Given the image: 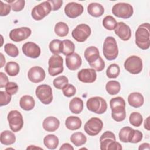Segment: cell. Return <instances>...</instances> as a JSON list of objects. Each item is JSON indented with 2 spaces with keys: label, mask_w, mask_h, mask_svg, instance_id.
<instances>
[{
  "label": "cell",
  "mask_w": 150,
  "mask_h": 150,
  "mask_svg": "<svg viewBox=\"0 0 150 150\" xmlns=\"http://www.w3.org/2000/svg\"><path fill=\"white\" fill-rule=\"evenodd\" d=\"M100 142L101 150H121L122 149L121 145L116 141L115 134L110 131H105L101 135Z\"/></svg>",
  "instance_id": "277c9868"
},
{
  "label": "cell",
  "mask_w": 150,
  "mask_h": 150,
  "mask_svg": "<svg viewBox=\"0 0 150 150\" xmlns=\"http://www.w3.org/2000/svg\"><path fill=\"white\" fill-rule=\"evenodd\" d=\"M5 71L10 76H16L19 72V66L15 62H9L5 66Z\"/></svg>",
  "instance_id": "836d02e7"
},
{
  "label": "cell",
  "mask_w": 150,
  "mask_h": 150,
  "mask_svg": "<svg viewBox=\"0 0 150 150\" xmlns=\"http://www.w3.org/2000/svg\"><path fill=\"white\" fill-rule=\"evenodd\" d=\"M23 53L27 57L36 59L39 57L41 50L40 47L34 42H28L23 44L22 47Z\"/></svg>",
  "instance_id": "2e32d148"
},
{
  "label": "cell",
  "mask_w": 150,
  "mask_h": 150,
  "mask_svg": "<svg viewBox=\"0 0 150 150\" xmlns=\"http://www.w3.org/2000/svg\"><path fill=\"white\" fill-rule=\"evenodd\" d=\"M124 68L129 73L137 74L142 70V59L137 56H131L128 57L124 62Z\"/></svg>",
  "instance_id": "ba28073f"
},
{
  "label": "cell",
  "mask_w": 150,
  "mask_h": 150,
  "mask_svg": "<svg viewBox=\"0 0 150 150\" xmlns=\"http://www.w3.org/2000/svg\"><path fill=\"white\" fill-rule=\"evenodd\" d=\"M4 50L6 53L11 57H16L19 54L18 47L12 43H6L4 46Z\"/></svg>",
  "instance_id": "f35d334b"
},
{
  "label": "cell",
  "mask_w": 150,
  "mask_h": 150,
  "mask_svg": "<svg viewBox=\"0 0 150 150\" xmlns=\"http://www.w3.org/2000/svg\"><path fill=\"white\" fill-rule=\"evenodd\" d=\"M83 101L77 97L72 98L69 103V109L73 114H80L83 111Z\"/></svg>",
  "instance_id": "484cf974"
},
{
  "label": "cell",
  "mask_w": 150,
  "mask_h": 150,
  "mask_svg": "<svg viewBox=\"0 0 150 150\" xmlns=\"http://www.w3.org/2000/svg\"><path fill=\"white\" fill-rule=\"evenodd\" d=\"M103 127V122L101 120L97 117H92L86 122L84 129L88 135L96 136L100 133Z\"/></svg>",
  "instance_id": "4fadbf2b"
},
{
  "label": "cell",
  "mask_w": 150,
  "mask_h": 150,
  "mask_svg": "<svg viewBox=\"0 0 150 150\" xmlns=\"http://www.w3.org/2000/svg\"><path fill=\"white\" fill-rule=\"evenodd\" d=\"M48 1L51 5L52 11H53L59 10L61 8L63 4V1L62 0H50Z\"/></svg>",
  "instance_id": "c3c4849f"
},
{
  "label": "cell",
  "mask_w": 150,
  "mask_h": 150,
  "mask_svg": "<svg viewBox=\"0 0 150 150\" xmlns=\"http://www.w3.org/2000/svg\"><path fill=\"white\" fill-rule=\"evenodd\" d=\"M58 138L53 134H49L45 137L43 144L45 146L49 149H55L59 145Z\"/></svg>",
  "instance_id": "f546056e"
},
{
  "label": "cell",
  "mask_w": 150,
  "mask_h": 150,
  "mask_svg": "<svg viewBox=\"0 0 150 150\" xmlns=\"http://www.w3.org/2000/svg\"><path fill=\"white\" fill-rule=\"evenodd\" d=\"M0 15L1 16H5L8 15L11 12V5L9 4H5L1 1L0 5Z\"/></svg>",
  "instance_id": "7dc6e473"
},
{
  "label": "cell",
  "mask_w": 150,
  "mask_h": 150,
  "mask_svg": "<svg viewBox=\"0 0 150 150\" xmlns=\"http://www.w3.org/2000/svg\"><path fill=\"white\" fill-rule=\"evenodd\" d=\"M86 106L89 111L98 114L104 113L107 108L106 101L98 96L90 98L87 101Z\"/></svg>",
  "instance_id": "8992f818"
},
{
  "label": "cell",
  "mask_w": 150,
  "mask_h": 150,
  "mask_svg": "<svg viewBox=\"0 0 150 150\" xmlns=\"http://www.w3.org/2000/svg\"><path fill=\"white\" fill-rule=\"evenodd\" d=\"M16 137L15 134L9 131L5 130L2 131L0 135L1 143L5 145H10L15 142Z\"/></svg>",
  "instance_id": "83f0119b"
},
{
  "label": "cell",
  "mask_w": 150,
  "mask_h": 150,
  "mask_svg": "<svg viewBox=\"0 0 150 150\" xmlns=\"http://www.w3.org/2000/svg\"><path fill=\"white\" fill-rule=\"evenodd\" d=\"M112 12L114 16L118 18L128 19L133 15L134 9L131 5L128 3L120 2L113 6Z\"/></svg>",
  "instance_id": "52a82bcc"
},
{
  "label": "cell",
  "mask_w": 150,
  "mask_h": 150,
  "mask_svg": "<svg viewBox=\"0 0 150 150\" xmlns=\"http://www.w3.org/2000/svg\"><path fill=\"white\" fill-rule=\"evenodd\" d=\"M74 148L69 143L63 144L60 148V150H73Z\"/></svg>",
  "instance_id": "f907efd6"
},
{
  "label": "cell",
  "mask_w": 150,
  "mask_h": 150,
  "mask_svg": "<svg viewBox=\"0 0 150 150\" xmlns=\"http://www.w3.org/2000/svg\"><path fill=\"white\" fill-rule=\"evenodd\" d=\"M111 117L117 122H121L126 117L125 101L121 97L112 98L110 101Z\"/></svg>",
  "instance_id": "7a4b0ae2"
},
{
  "label": "cell",
  "mask_w": 150,
  "mask_h": 150,
  "mask_svg": "<svg viewBox=\"0 0 150 150\" xmlns=\"http://www.w3.org/2000/svg\"><path fill=\"white\" fill-rule=\"evenodd\" d=\"M38 98L44 104H49L53 100L52 89L47 84H41L37 87L35 91Z\"/></svg>",
  "instance_id": "8fae6325"
},
{
  "label": "cell",
  "mask_w": 150,
  "mask_h": 150,
  "mask_svg": "<svg viewBox=\"0 0 150 150\" xmlns=\"http://www.w3.org/2000/svg\"><path fill=\"white\" fill-rule=\"evenodd\" d=\"M117 22L115 19L111 15L106 16L103 20V25L107 30H114L117 26Z\"/></svg>",
  "instance_id": "d590c367"
},
{
  "label": "cell",
  "mask_w": 150,
  "mask_h": 150,
  "mask_svg": "<svg viewBox=\"0 0 150 150\" xmlns=\"http://www.w3.org/2000/svg\"><path fill=\"white\" fill-rule=\"evenodd\" d=\"M63 60L59 54H53L48 61V73L52 76H55L63 71Z\"/></svg>",
  "instance_id": "30bf717a"
},
{
  "label": "cell",
  "mask_w": 150,
  "mask_h": 150,
  "mask_svg": "<svg viewBox=\"0 0 150 150\" xmlns=\"http://www.w3.org/2000/svg\"><path fill=\"white\" fill-rule=\"evenodd\" d=\"M35 105L34 98L29 95L22 96L19 101V105L22 109L25 111L32 110Z\"/></svg>",
  "instance_id": "d4e9b609"
},
{
  "label": "cell",
  "mask_w": 150,
  "mask_h": 150,
  "mask_svg": "<svg viewBox=\"0 0 150 150\" xmlns=\"http://www.w3.org/2000/svg\"><path fill=\"white\" fill-rule=\"evenodd\" d=\"M51 11V5L48 1H46L36 5L32 10L31 15L33 19L40 21L49 15Z\"/></svg>",
  "instance_id": "7c38bea8"
},
{
  "label": "cell",
  "mask_w": 150,
  "mask_h": 150,
  "mask_svg": "<svg viewBox=\"0 0 150 150\" xmlns=\"http://www.w3.org/2000/svg\"><path fill=\"white\" fill-rule=\"evenodd\" d=\"M129 121L132 125L138 127L141 125L142 122V116L140 113L138 112H133L129 115Z\"/></svg>",
  "instance_id": "8d00e7d4"
},
{
  "label": "cell",
  "mask_w": 150,
  "mask_h": 150,
  "mask_svg": "<svg viewBox=\"0 0 150 150\" xmlns=\"http://www.w3.org/2000/svg\"><path fill=\"white\" fill-rule=\"evenodd\" d=\"M115 33L122 40H128L131 36V30L128 25L124 22H120L114 29Z\"/></svg>",
  "instance_id": "ffe728a7"
},
{
  "label": "cell",
  "mask_w": 150,
  "mask_h": 150,
  "mask_svg": "<svg viewBox=\"0 0 150 150\" xmlns=\"http://www.w3.org/2000/svg\"><path fill=\"white\" fill-rule=\"evenodd\" d=\"M7 119L10 128L13 132H17L22 128L23 125V117L18 111H11L8 114Z\"/></svg>",
  "instance_id": "9c48e42d"
},
{
  "label": "cell",
  "mask_w": 150,
  "mask_h": 150,
  "mask_svg": "<svg viewBox=\"0 0 150 150\" xmlns=\"http://www.w3.org/2000/svg\"><path fill=\"white\" fill-rule=\"evenodd\" d=\"M74 50V44L70 40L65 39L62 41L60 45V53L67 56L73 53Z\"/></svg>",
  "instance_id": "f1b7e54d"
},
{
  "label": "cell",
  "mask_w": 150,
  "mask_h": 150,
  "mask_svg": "<svg viewBox=\"0 0 150 150\" xmlns=\"http://www.w3.org/2000/svg\"><path fill=\"white\" fill-rule=\"evenodd\" d=\"M83 11V5L74 2L68 3L64 7V13L70 18L78 17L82 14Z\"/></svg>",
  "instance_id": "ac0fdd59"
},
{
  "label": "cell",
  "mask_w": 150,
  "mask_h": 150,
  "mask_svg": "<svg viewBox=\"0 0 150 150\" xmlns=\"http://www.w3.org/2000/svg\"><path fill=\"white\" fill-rule=\"evenodd\" d=\"M46 73L44 69L40 66H33L31 67L28 73L29 80L34 83H38L44 80Z\"/></svg>",
  "instance_id": "e0dca14e"
},
{
  "label": "cell",
  "mask_w": 150,
  "mask_h": 150,
  "mask_svg": "<svg viewBox=\"0 0 150 150\" xmlns=\"http://www.w3.org/2000/svg\"><path fill=\"white\" fill-rule=\"evenodd\" d=\"M90 27L84 23L78 25L71 32L72 37L78 42H83L91 35Z\"/></svg>",
  "instance_id": "5bb4252c"
},
{
  "label": "cell",
  "mask_w": 150,
  "mask_h": 150,
  "mask_svg": "<svg viewBox=\"0 0 150 150\" xmlns=\"http://www.w3.org/2000/svg\"><path fill=\"white\" fill-rule=\"evenodd\" d=\"M132 128L129 127H124L122 128L119 132V138L121 141L124 143L128 142V138Z\"/></svg>",
  "instance_id": "ab89813d"
},
{
  "label": "cell",
  "mask_w": 150,
  "mask_h": 150,
  "mask_svg": "<svg viewBox=\"0 0 150 150\" xmlns=\"http://www.w3.org/2000/svg\"><path fill=\"white\" fill-rule=\"evenodd\" d=\"M11 100V95L6 91H0V106L8 105Z\"/></svg>",
  "instance_id": "f6af8a7d"
},
{
  "label": "cell",
  "mask_w": 150,
  "mask_h": 150,
  "mask_svg": "<svg viewBox=\"0 0 150 150\" xmlns=\"http://www.w3.org/2000/svg\"><path fill=\"white\" fill-rule=\"evenodd\" d=\"M0 55H1V60L0 67L1 68V67H2L4 66V64H5V59L4 55H3V54H2V53H0Z\"/></svg>",
  "instance_id": "db71d44e"
},
{
  "label": "cell",
  "mask_w": 150,
  "mask_h": 150,
  "mask_svg": "<svg viewBox=\"0 0 150 150\" xmlns=\"http://www.w3.org/2000/svg\"><path fill=\"white\" fill-rule=\"evenodd\" d=\"M62 41L59 39H53L49 45L50 52L53 54H59L60 53V45Z\"/></svg>",
  "instance_id": "7bdbcfd3"
},
{
  "label": "cell",
  "mask_w": 150,
  "mask_h": 150,
  "mask_svg": "<svg viewBox=\"0 0 150 150\" xmlns=\"http://www.w3.org/2000/svg\"><path fill=\"white\" fill-rule=\"evenodd\" d=\"M5 87L6 92L11 96L15 94L18 91V86L15 82H8Z\"/></svg>",
  "instance_id": "bcb514c9"
},
{
  "label": "cell",
  "mask_w": 150,
  "mask_h": 150,
  "mask_svg": "<svg viewBox=\"0 0 150 150\" xmlns=\"http://www.w3.org/2000/svg\"><path fill=\"white\" fill-rule=\"evenodd\" d=\"M32 31L28 27H21L11 30L9 33L10 39L15 42H19L26 39L31 35Z\"/></svg>",
  "instance_id": "9a60e30c"
},
{
  "label": "cell",
  "mask_w": 150,
  "mask_h": 150,
  "mask_svg": "<svg viewBox=\"0 0 150 150\" xmlns=\"http://www.w3.org/2000/svg\"><path fill=\"white\" fill-rule=\"evenodd\" d=\"M128 102L131 107L134 108H139L144 104V97L140 93H131L128 97Z\"/></svg>",
  "instance_id": "603a6c76"
},
{
  "label": "cell",
  "mask_w": 150,
  "mask_h": 150,
  "mask_svg": "<svg viewBox=\"0 0 150 150\" xmlns=\"http://www.w3.org/2000/svg\"><path fill=\"white\" fill-rule=\"evenodd\" d=\"M139 150H149L150 149V145L149 143H143L139 145L138 148Z\"/></svg>",
  "instance_id": "816d5d0a"
},
{
  "label": "cell",
  "mask_w": 150,
  "mask_h": 150,
  "mask_svg": "<svg viewBox=\"0 0 150 150\" xmlns=\"http://www.w3.org/2000/svg\"><path fill=\"white\" fill-rule=\"evenodd\" d=\"M86 60L95 70L101 71L105 67V62L100 56L99 50L96 46L88 47L84 53Z\"/></svg>",
  "instance_id": "6da1fadb"
},
{
  "label": "cell",
  "mask_w": 150,
  "mask_h": 150,
  "mask_svg": "<svg viewBox=\"0 0 150 150\" xmlns=\"http://www.w3.org/2000/svg\"><path fill=\"white\" fill-rule=\"evenodd\" d=\"M149 117H148L145 121H144V128L145 129H147L148 131H149Z\"/></svg>",
  "instance_id": "f5cc1de1"
},
{
  "label": "cell",
  "mask_w": 150,
  "mask_h": 150,
  "mask_svg": "<svg viewBox=\"0 0 150 150\" xmlns=\"http://www.w3.org/2000/svg\"><path fill=\"white\" fill-rule=\"evenodd\" d=\"M135 43L137 46L142 49L146 50L150 46L149 24L144 23L137 28L135 34Z\"/></svg>",
  "instance_id": "3957f363"
},
{
  "label": "cell",
  "mask_w": 150,
  "mask_h": 150,
  "mask_svg": "<svg viewBox=\"0 0 150 150\" xmlns=\"http://www.w3.org/2000/svg\"><path fill=\"white\" fill-rule=\"evenodd\" d=\"M69 30V29L68 25L63 22H59L55 25L54 32L60 37H64L67 36Z\"/></svg>",
  "instance_id": "d6a6232c"
},
{
  "label": "cell",
  "mask_w": 150,
  "mask_h": 150,
  "mask_svg": "<svg viewBox=\"0 0 150 150\" xmlns=\"http://www.w3.org/2000/svg\"><path fill=\"white\" fill-rule=\"evenodd\" d=\"M81 63L82 59L80 55L76 53H73L66 57V65L70 70H77L81 66Z\"/></svg>",
  "instance_id": "44dd1931"
},
{
  "label": "cell",
  "mask_w": 150,
  "mask_h": 150,
  "mask_svg": "<svg viewBox=\"0 0 150 150\" xmlns=\"http://www.w3.org/2000/svg\"><path fill=\"white\" fill-rule=\"evenodd\" d=\"M59 120L57 118L52 116L46 118L42 123L43 129L47 132H54L59 128Z\"/></svg>",
  "instance_id": "7402d4cb"
},
{
  "label": "cell",
  "mask_w": 150,
  "mask_h": 150,
  "mask_svg": "<svg viewBox=\"0 0 150 150\" xmlns=\"http://www.w3.org/2000/svg\"><path fill=\"white\" fill-rule=\"evenodd\" d=\"M121 89L120 83L115 80H110L105 85V90L110 95H115L118 94Z\"/></svg>",
  "instance_id": "1f68e13d"
},
{
  "label": "cell",
  "mask_w": 150,
  "mask_h": 150,
  "mask_svg": "<svg viewBox=\"0 0 150 150\" xmlns=\"http://www.w3.org/2000/svg\"><path fill=\"white\" fill-rule=\"evenodd\" d=\"M143 137L142 133L139 131V130H135L134 129H132L131 131L129 138H128V142L130 143H138L140 142Z\"/></svg>",
  "instance_id": "60d3db41"
},
{
  "label": "cell",
  "mask_w": 150,
  "mask_h": 150,
  "mask_svg": "<svg viewBox=\"0 0 150 150\" xmlns=\"http://www.w3.org/2000/svg\"><path fill=\"white\" fill-rule=\"evenodd\" d=\"M103 54L108 60H115L118 54V49L116 40L114 37H107L103 43Z\"/></svg>",
  "instance_id": "5b68a950"
},
{
  "label": "cell",
  "mask_w": 150,
  "mask_h": 150,
  "mask_svg": "<svg viewBox=\"0 0 150 150\" xmlns=\"http://www.w3.org/2000/svg\"><path fill=\"white\" fill-rule=\"evenodd\" d=\"M12 6V9L15 12H19L22 11L25 5V1L24 0H12V1H6Z\"/></svg>",
  "instance_id": "b9f144b4"
},
{
  "label": "cell",
  "mask_w": 150,
  "mask_h": 150,
  "mask_svg": "<svg viewBox=\"0 0 150 150\" xmlns=\"http://www.w3.org/2000/svg\"><path fill=\"white\" fill-rule=\"evenodd\" d=\"M120 73V68L119 66L115 63L111 64L107 69L106 75L110 79L117 78Z\"/></svg>",
  "instance_id": "e575fe53"
},
{
  "label": "cell",
  "mask_w": 150,
  "mask_h": 150,
  "mask_svg": "<svg viewBox=\"0 0 150 150\" xmlns=\"http://www.w3.org/2000/svg\"><path fill=\"white\" fill-rule=\"evenodd\" d=\"M79 80L85 83H92L97 78V73L93 69H83L77 73Z\"/></svg>",
  "instance_id": "d6986e66"
},
{
  "label": "cell",
  "mask_w": 150,
  "mask_h": 150,
  "mask_svg": "<svg viewBox=\"0 0 150 150\" xmlns=\"http://www.w3.org/2000/svg\"><path fill=\"white\" fill-rule=\"evenodd\" d=\"M68 82L69 80L67 77L65 76H60L54 79L53 84L55 88L59 90H61L65 85L68 84Z\"/></svg>",
  "instance_id": "74e56055"
},
{
  "label": "cell",
  "mask_w": 150,
  "mask_h": 150,
  "mask_svg": "<svg viewBox=\"0 0 150 150\" xmlns=\"http://www.w3.org/2000/svg\"><path fill=\"white\" fill-rule=\"evenodd\" d=\"M8 78L7 76L3 72L0 73V88H3L8 83Z\"/></svg>",
  "instance_id": "681fc988"
},
{
  "label": "cell",
  "mask_w": 150,
  "mask_h": 150,
  "mask_svg": "<svg viewBox=\"0 0 150 150\" xmlns=\"http://www.w3.org/2000/svg\"><path fill=\"white\" fill-rule=\"evenodd\" d=\"M87 12L92 16L98 18L101 16L104 12V8L100 4L93 2L87 6Z\"/></svg>",
  "instance_id": "cb8c5ba5"
},
{
  "label": "cell",
  "mask_w": 150,
  "mask_h": 150,
  "mask_svg": "<svg viewBox=\"0 0 150 150\" xmlns=\"http://www.w3.org/2000/svg\"><path fill=\"white\" fill-rule=\"evenodd\" d=\"M70 141L75 146H80L86 144L87 138L83 133L81 132H76L71 135Z\"/></svg>",
  "instance_id": "4dcf8cb0"
},
{
  "label": "cell",
  "mask_w": 150,
  "mask_h": 150,
  "mask_svg": "<svg viewBox=\"0 0 150 150\" xmlns=\"http://www.w3.org/2000/svg\"><path fill=\"white\" fill-rule=\"evenodd\" d=\"M81 120L78 117L70 116L68 117L65 121V125L66 128L71 131L79 129L81 127Z\"/></svg>",
  "instance_id": "4316f807"
},
{
  "label": "cell",
  "mask_w": 150,
  "mask_h": 150,
  "mask_svg": "<svg viewBox=\"0 0 150 150\" xmlns=\"http://www.w3.org/2000/svg\"><path fill=\"white\" fill-rule=\"evenodd\" d=\"M62 90L63 95L67 97H71L76 93V88L71 84H67Z\"/></svg>",
  "instance_id": "ee69618b"
}]
</instances>
